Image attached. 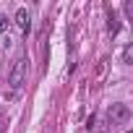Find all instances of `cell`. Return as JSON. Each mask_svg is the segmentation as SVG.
<instances>
[{"label":"cell","mask_w":133,"mask_h":133,"mask_svg":"<svg viewBox=\"0 0 133 133\" xmlns=\"http://www.w3.org/2000/svg\"><path fill=\"white\" fill-rule=\"evenodd\" d=\"M123 63H125V65L133 63V44H125V47H123Z\"/></svg>","instance_id":"8992f818"},{"label":"cell","mask_w":133,"mask_h":133,"mask_svg":"<svg viewBox=\"0 0 133 133\" xmlns=\"http://www.w3.org/2000/svg\"><path fill=\"white\" fill-rule=\"evenodd\" d=\"M26 68H29V57H26V52H18L16 60L11 63V71H8V86H11L13 91H18V89L24 86V81H26Z\"/></svg>","instance_id":"6da1fadb"},{"label":"cell","mask_w":133,"mask_h":133,"mask_svg":"<svg viewBox=\"0 0 133 133\" xmlns=\"http://www.w3.org/2000/svg\"><path fill=\"white\" fill-rule=\"evenodd\" d=\"M130 117H133V112H130V107H128L125 102H115V104H110V110H107L110 125H128Z\"/></svg>","instance_id":"7a4b0ae2"},{"label":"cell","mask_w":133,"mask_h":133,"mask_svg":"<svg viewBox=\"0 0 133 133\" xmlns=\"http://www.w3.org/2000/svg\"><path fill=\"white\" fill-rule=\"evenodd\" d=\"M13 21H16V26L24 31V37H29V31H31V16H29V11H26V8H18L16 16H13Z\"/></svg>","instance_id":"3957f363"},{"label":"cell","mask_w":133,"mask_h":133,"mask_svg":"<svg viewBox=\"0 0 133 133\" xmlns=\"http://www.w3.org/2000/svg\"><path fill=\"white\" fill-rule=\"evenodd\" d=\"M107 29H110V34H112V37H117V34H120V29H123L120 16H117V11H115V8H107Z\"/></svg>","instance_id":"277c9868"},{"label":"cell","mask_w":133,"mask_h":133,"mask_svg":"<svg viewBox=\"0 0 133 133\" xmlns=\"http://www.w3.org/2000/svg\"><path fill=\"white\" fill-rule=\"evenodd\" d=\"M123 11H125L128 21H133V0H125V3H123Z\"/></svg>","instance_id":"ba28073f"},{"label":"cell","mask_w":133,"mask_h":133,"mask_svg":"<svg viewBox=\"0 0 133 133\" xmlns=\"http://www.w3.org/2000/svg\"><path fill=\"white\" fill-rule=\"evenodd\" d=\"M11 24H13V21H11L5 13H0V31H8V29H11Z\"/></svg>","instance_id":"52a82bcc"},{"label":"cell","mask_w":133,"mask_h":133,"mask_svg":"<svg viewBox=\"0 0 133 133\" xmlns=\"http://www.w3.org/2000/svg\"><path fill=\"white\" fill-rule=\"evenodd\" d=\"M0 133H5V128H0Z\"/></svg>","instance_id":"30bf717a"},{"label":"cell","mask_w":133,"mask_h":133,"mask_svg":"<svg viewBox=\"0 0 133 133\" xmlns=\"http://www.w3.org/2000/svg\"><path fill=\"white\" fill-rule=\"evenodd\" d=\"M104 68H107V60H102V63L97 65V76H102V73H104Z\"/></svg>","instance_id":"9c48e42d"},{"label":"cell","mask_w":133,"mask_h":133,"mask_svg":"<svg viewBox=\"0 0 133 133\" xmlns=\"http://www.w3.org/2000/svg\"><path fill=\"white\" fill-rule=\"evenodd\" d=\"M86 133H107V123L99 120L97 115H89L86 117Z\"/></svg>","instance_id":"5b68a950"}]
</instances>
